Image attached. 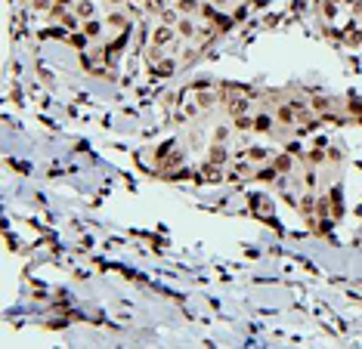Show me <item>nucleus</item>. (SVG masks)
Listing matches in <instances>:
<instances>
[{
  "instance_id": "obj_15",
  "label": "nucleus",
  "mask_w": 362,
  "mask_h": 349,
  "mask_svg": "<svg viewBox=\"0 0 362 349\" xmlns=\"http://www.w3.org/2000/svg\"><path fill=\"white\" fill-rule=\"evenodd\" d=\"M68 44H75L78 50L87 47V34H68Z\"/></svg>"
},
{
  "instance_id": "obj_4",
  "label": "nucleus",
  "mask_w": 362,
  "mask_h": 349,
  "mask_svg": "<svg viewBox=\"0 0 362 349\" xmlns=\"http://www.w3.org/2000/svg\"><path fill=\"white\" fill-rule=\"evenodd\" d=\"M177 9H180V16H195L201 9V3L198 0H177Z\"/></svg>"
},
{
  "instance_id": "obj_3",
  "label": "nucleus",
  "mask_w": 362,
  "mask_h": 349,
  "mask_svg": "<svg viewBox=\"0 0 362 349\" xmlns=\"http://www.w3.org/2000/svg\"><path fill=\"white\" fill-rule=\"evenodd\" d=\"M174 28H177V34L183 37V40H192V37H195V31H198V28H195V19H192V16H183Z\"/></svg>"
},
{
  "instance_id": "obj_16",
  "label": "nucleus",
  "mask_w": 362,
  "mask_h": 349,
  "mask_svg": "<svg viewBox=\"0 0 362 349\" xmlns=\"http://www.w3.org/2000/svg\"><path fill=\"white\" fill-rule=\"evenodd\" d=\"M214 139H217V142H223V139H229V127H217V130H214Z\"/></svg>"
},
{
  "instance_id": "obj_10",
  "label": "nucleus",
  "mask_w": 362,
  "mask_h": 349,
  "mask_svg": "<svg viewBox=\"0 0 362 349\" xmlns=\"http://www.w3.org/2000/svg\"><path fill=\"white\" fill-rule=\"evenodd\" d=\"M275 118L282 121V124H294V118H297V115H294V108H291V105H282V108L275 111Z\"/></svg>"
},
{
  "instance_id": "obj_8",
  "label": "nucleus",
  "mask_w": 362,
  "mask_h": 349,
  "mask_svg": "<svg viewBox=\"0 0 362 349\" xmlns=\"http://www.w3.org/2000/svg\"><path fill=\"white\" fill-rule=\"evenodd\" d=\"M254 130L257 133H270L272 130V115H257L254 118Z\"/></svg>"
},
{
  "instance_id": "obj_2",
  "label": "nucleus",
  "mask_w": 362,
  "mask_h": 349,
  "mask_svg": "<svg viewBox=\"0 0 362 349\" xmlns=\"http://www.w3.org/2000/svg\"><path fill=\"white\" fill-rule=\"evenodd\" d=\"M251 207H254V213L260 219H272V204L263 198V195H254V198H251Z\"/></svg>"
},
{
  "instance_id": "obj_5",
  "label": "nucleus",
  "mask_w": 362,
  "mask_h": 349,
  "mask_svg": "<svg viewBox=\"0 0 362 349\" xmlns=\"http://www.w3.org/2000/svg\"><path fill=\"white\" fill-rule=\"evenodd\" d=\"M152 71L161 74V77H167V74H174V71H177V62H174V59H161V62L152 65Z\"/></svg>"
},
{
  "instance_id": "obj_11",
  "label": "nucleus",
  "mask_w": 362,
  "mask_h": 349,
  "mask_svg": "<svg viewBox=\"0 0 362 349\" xmlns=\"http://www.w3.org/2000/svg\"><path fill=\"white\" fill-rule=\"evenodd\" d=\"M235 130H254V118H248V115H235V124H232Z\"/></svg>"
},
{
  "instance_id": "obj_13",
  "label": "nucleus",
  "mask_w": 362,
  "mask_h": 349,
  "mask_svg": "<svg viewBox=\"0 0 362 349\" xmlns=\"http://www.w3.org/2000/svg\"><path fill=\"white\" fill-rule=\"evenodd\" d=\"M195 102H198V108H211V105L217 102V93L204 90V93H201V96H198V99H195Z\"/></svg>"
},
{
  "instance_id": "obj_9",
  "label": "nucleus",
  "mask_w": 362,
  "mask_h": 349,
  "mask_svg": "<svg viewBox=\"0 0 362 349\" xmlns=\"http://www.w3.org/2000/svg\"><path fill=\"white\" fill-rule=\"evenodd\" d=\"M226 158H229V151H226V148H223V145L217 142V145L211 148V164H226Z\"/></svg>"
},
{
  "instance_id": "obj_14",
  "label": "nucleus",
  "mask_w": 362,
  "mask_h": 349,
  "mask_svg": "<svg viewBox=\"0 0 362 349\" xmlns=\"http://www.w3.org/2000/svg\"><path fill=\"white\" fill-rule=\"evenodd\" d=\"M248 158H251V161H267V158H270V151L254 145V148H248Z\"/></svg>"
},
{
  "instance_id": "obj_1",
  "label": "nucleus",
  "mask_w": 362,
  "mask_h": 349,
  "mask_svg": "<svg viewBox=\"0 0 362 349\" xmlns=\"http://www.w3.org/2000/svg\"><path fill=\"white\" fill-rule=\"evenodd\" d=\"M174 34H177V28H174V25H164V22H161V25L155 28V31H152V47H161V50H164V47H167V44L174 40Z\"/></svg>"
},
{
  "instance_id": "obj_17",
  "label": "nucleus",
  "mask_w": 362,
  "mask_h": 349,
  "mask_svg": "<svg viewBox=\"0 0 362 349\" xmlns=\"http://www.w3.org/2000/svg\"><path fill=\"white\" fill-rule=\"evenodd\" d=\"M53 3H59V6H72L75 0H53Z\"/></svg>"
},
{
  "instance_id": "obj_7",
  "label": "nucleus",
  "mask_w": 362,
  "mask_h": 349,
  "mask_svg": "<svg viewBox=\"0 0 362 349\" xmlns=\"http://www.w3.org/2000/svg\"><path fill=\"white\" fill-rule=\"evenodd\" d=\"M75 12H78L81 19H93V12H96L93 0H78V3H75Z\"/></svg>"
},
{
  "instance_id": "obj_12",
  "label": "nucleus",
  "mask_w": 362,
  "mask_h": 349,
  "mask_svg": "<svg viewBox=\"0 0 362 349\" xmlns=\"http://www.w3.org/2000/svg\"><path fill=\"white\" fill-rule=\"evenodd\" d=\"M84 34H87V37H99V34H102V25L96 22V19H87V25H84Z\"/></svg>"
},
{
  "instance_id": "obj_6",
  "label": "nucleus",
  "mask_w": 362,
  "mask_h": 349,
  "mask_svg": "<svg viewBox=\"0 0 362 349\" xmlns=\"http://www.w3.org/2000/svg\"><path fill=\"white\" fill-rule=\"evenodd\" d=\"M341 6H344V3H334V0H322V16H325L328 22H334V19L341 16Z\"/></svg>"
},
{
  "instance_id": "obj_18",
  "label": "nucleus",
  "mask_w": 362,
  "mask_h": 349,
  "mask_svg": "<svg viewBox=\"0 0 362 349\" xmlns=\"http://www.w3.org/2000/svg\"><path fill=\"white\" fill-rule=\"evenodd\" d=\"M133 3H136V0H133Z\"/></svg>"
}]
</instances>
